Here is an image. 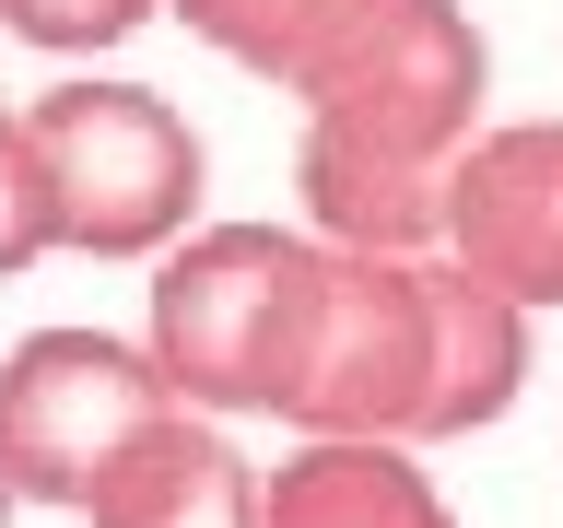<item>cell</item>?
Masks as SVG:
<instances>
[{"label":"cell","mask_w":563,"mask_h":528,"mask_svg":"<svg viewBox=\"0 0 563 528\" xmlns=\"http://www.w3.org/2000/svg\"><path fill=\"white\" fill-rule=\"evenodd\" d=\"M528 387V306L493 294L434 246H317L306 341L282 422L294 435H376V447H446L517 411Z\"/></svg>","instance_id":"6da1fadb"},{"label":"cell","mask_w":563,"mask_h":528,"mask_svg":"<svg viewBox=\"0 0 563 528\" xmlns=\"http://www.w3.org/2000/svg\"><path fill=\"white\" fill-rule=\"evenodd\" d=\"M482 82L493 59L457 0H376L294 95V188L317 246H446V188L482 141Z\"/></svg>","instance_id":"7a4b0ae2"},{"label":"cell","mask_w":563,"mask_h":528,"mask_svg":"<svg viewBox=\"0 0 563 528\" xmlns=\"http://www.w3.org/2000/svg\"><path fill=\"white\" fill-rule=\"evenodd\" d=\"M24 153L47 246H82V258H153L200 211V130L153 82H47L24 106Z\"/></svg>","instance_id":"3957f363"},{"label":"cell","mask_w":563,"mask_h":528,"mask_svg":"<svg viewBox=\"0 0 563 528\" xmlns=\"http://www.w3.org/2000/svg\"><path fill=\"white\" fill-rule=\"evenodd\" d=\"M317 294V235L282 223H211L165 258L153 282V364L188 411H282L294 387V341H306Z\"/></svg>","instance_id":"277c9868"},{"label":"cell","mask_w":563,"mask_h":528,"mask_svg":"<svg viewBox=\"0 0 563 528\" xmlns=\"http://www.w3.org/2000/svg\"><path fill=\"white\" fill-rule=\"evenodd\" d=\"M176 387L141 341L106 329H35L0 352V505H70L118 470L141 422L165 411Z\"/></svg>","instance_id":"5b68a950"},{"label":"cell","mask_w":563,"mask_h":528,"mask_svg":"<svg viewBox=\"0 0 563 528\" xmlns=\"http://www.w3.org/2000/svg\"><path fill=\"white\" fill-rule=\"evenodd\" d=\"M446 258L517 294L528 317L563 306V118H517L457 153L446 188Z\"/></svg>","instance_id":"8992f818"},{"label":"cell","mask_w":563,"mask_h":528,"mask_svg":"<svg viewBox=\"0 0 563 528\" xmlns=\"http://www.w3.org/2000/svg\"><path fill=\"white\" fill-rule=\"evenodd\" d=\"M258 493L271 482L223 447V422L165 399V411L118 447V470L82 493V528H258Z\"/></svg>","instance_id":"52a82bcc"},{"label":"cell","mask_w":563,"mask_h":528,"mask_svg":"<svg viewBox=\"0 0 563 528\" xmlns=\"http://www.w3.org/2000/svg\"><path fill=\"white\" fill-rule=\"evenodd\" d=\"M258 528H457L434 470L376 435H306L258 493Z\"/></svg>","instance_id":"ba28073f"},{"label":"cell","mask_w":563,"mask_h":528,"mask_svg":"<svg viewBox=\"0 0 563 528\" xmlns=\"http://www.w3.org/2000/svg\"><path fill=\"white\" fill-rule=\"evenodd\" d=\"M165 12L200 35V47H223L235 70H258V82H282V95H306L317 59H329L376 0H165Z\"/></svg>","instance_id":"9c48e42d"},{"label":"cell","mask_w":563,"mask_h":528,"mask_svg":"<svg viewBox=\"0 0 563 528\" xmlns=\"http://www.w3.org/2000/svg\"><path fill=\"white\" fill-rule=\"evenodd\" d=\"M165 12V0H0V35H24L47 59H82V47H118Z\"/></svg>","instance_id":"30bf717a"},{"label":"cell","mask_w":563,"mask_h":528,"mask_svg":"<svg viewBox=\"0 0 563 528\" xmlns=\"http://www.w3.org/2000/svg\"><path fill=\"white\" fill-rule=\"evenodd\" d=\"M47 258V200H35V153H24V106H0V282Z\"/></svg>","instance_id":"8fae6325"}]
</instances>
